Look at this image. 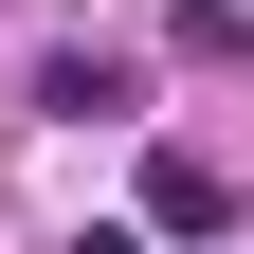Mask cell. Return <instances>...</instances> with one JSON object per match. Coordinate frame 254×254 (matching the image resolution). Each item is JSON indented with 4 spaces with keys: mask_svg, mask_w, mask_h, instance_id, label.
Segmentation results:
<instances>
[{
    "mask_svg": "<svg viewBox=\"0 0 254 254\" xmlns=\"http://www.w3.org/2000/svg\"><path fill=\"white\" fill-rule=\"evenodd\" d=\"M37 109H55V127H109V109H127V55H55Z\"/></svg>",
    "mask_w": 254,
    "mask_h": 254,
    "instance_id": "7a4b0ae2",
    "label": "cell"
},
{
    "mask_svg": "<svg viewBox=\"0 0 254 254\" xmlns=\"http://www.w3.org/2000/svg\"><path fill=\"white\" fill-rule=\"evenodd\" d=\"M145 236H236V182H218L200 145H164V164H145Z\"/></svg>",
    "mask_w": 254,
    "mask_h": 254,
    "instance_id": "6da1fadb",
    "label": "cell"
},
{
    "mask_svg": "<svg viewBox=\"0 0 254 254\" xmlns=\"http://www.w3.org/2000/svg\"><path fill=\"white\" fill-rule=\"evenodd\" d=\"M73 254H145V218H91V236H73Z\"/></svg>",
    "mask_w": 254,
    "mask_h": 254,
    "instance_id": "3957f363",
    "label": "cell"
}]
</instances>
